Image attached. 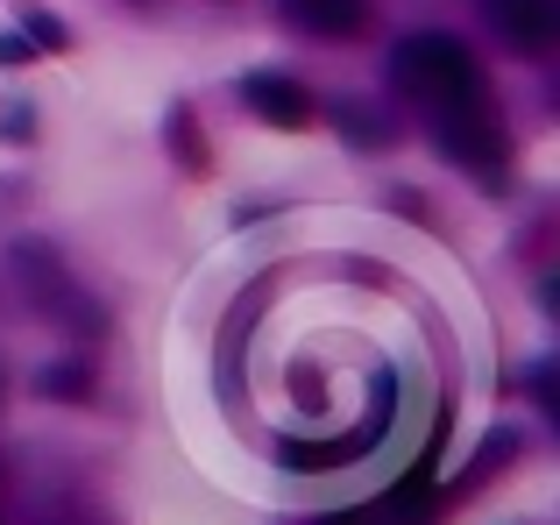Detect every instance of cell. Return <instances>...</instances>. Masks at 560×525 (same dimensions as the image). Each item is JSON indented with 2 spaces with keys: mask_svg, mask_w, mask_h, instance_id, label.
Listing matches in <instances>:
<instances>
[{
  "mask_svg": "<svg viewBox=\"0 0 560 525\" xmlns=\"http://www.w3.org/2000/svg\"><path fill=\"white\" fill-rule=\"evenodd\" d=\"M482 14L518 57H547L560 43V0H482Z\"/></svg>",
  "mask_w": 560,
  "mask_h": 525,
  "instance_id": "277c9868",
  "label": "cell"
},
{
  "mask_svg": "<svg viewBox=\"0 0 560 525\" xmlns=\"http://www.w3.org/2000/svg\"><path fill=\"white\" fill-rule=\"evenodd\" d=\"M242 100H248V114H262L270 128H313V93H305L299 79H284V71H248Z\"/></svg>",
  "mask_w": 560,
  "mask_h": 525,
  "instance_id": "5b68a950",
  "label": "cell"
},
{
  "mask_svg": "<svg viewBox=\"0 0 560 525\" xmlns=\"http://www.w3.org/2000/svg\"><path fill=\"white\" fill-rule=\"evenodd\" d=\"M14 270H22V284H28V299H36L43 319H57V327L79 334V341H100V334H107V313L85 299V284L50 249H14Z\"/></svg>",
  "mask_w": 560,
  "mask_h": 525,
  "instance_id": "7a4b0ae2",
  "label": "cell"
},
{
  "mask_svg": "<svg viewBox=\"0 0 560 525\" xmlns=\"http://www.w3.org/2000/svg\"><path fill=\"white\" fill-rule=\"evenodd\" d=\"M28 36H36V43H50V50H57V43H65V28H57V22H43V14H28Z\"/></svg>",
  "mask_w": 560,
  "mask_h": 525,
  "instance_id": "9c48e42d",
  "label": "cell"
},
{
  "mask_svg": "<svg viewBox=\"0 0 560 525\" xmlns=\"http://www.w3.org/2000/svg\"><path fill=\"white\" fill-rule=\"evenodd\" d=\"M390 412H397V384H390V376H376L370 419H362V427L348 433V441H284V462H291V469H341V462L370 455V447L383 441V427H390Z\"/></svg>",
  "mask_w": 560,
  "mask_h": 525,
  "instance_id": "3957f363",
  "label": "cell"
},
{
  "mask_svg": "<svg viewBox=\"0 0 560 525\" xmlns=\"http://www.w3.org/2000/svg\"><path fill=\"white\" fill-rule=\"evenodd\" d=\"M171 142H178V156L191 171H206V150H199V128H191V114H171Z\"/></svg>",
  "mask_w": 560,
  "mask_h": 525,
  "instance_id": "ba28073f",
  "label": "cell"
},
{
  "mask_svg": "<svg viewBox=\"0 0 560 525\" xmlns=\"http://www.w3.org/2000/svg\"><path fill=\"white\" fill-rule=\"evenodd\" d=\"M390 79H397V93L425 114L440 156H454L462 171H476L482 185H504V171H511L504 114H497L490 71L468 57V43H454V36H405L390 50Z\"/></svg>",
  "mask_w": 560,
  "mask_h": 525,
  "instance_id": "6da1fadb",
  "label": "cell"
},
{
  "mask_svg": "<svg viewBox=\"0 0 560 525\" xmlns=\"http://www.w3.org/2000/svg\"><path fill=\"white\" fill-rule=\"evenodd\" d=\"M36 390H43V398H71V405H85V398H93V376H85V362H57V370H43V376H36Z\"/></svg>",
  "mask_w": 560,
  "mask_h": 525,
  "instance_id": "52a82bcc",
  "label": "cell"
},
{
  "mask_svg": "<svg viewBox=\"0 0 560 525\" xmlns=\"http://www.w3.org/2000/svg\"><path fill=\"white\" fill-rule=\"evenodd\" d=\"M291 28H305V36L319 43H348L370 28V0H284Z\"/></svg>",
  "mask_w": 560,
  "mask_h": 525,
  "instance_id": "8992f818",
  "label": "cell"
}]
</instances>
